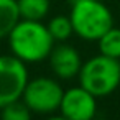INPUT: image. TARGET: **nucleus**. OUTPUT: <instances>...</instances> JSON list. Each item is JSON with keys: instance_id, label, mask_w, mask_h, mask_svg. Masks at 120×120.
I'll return each instance as SVG.
<instances>
[{"instance_id": "nucleus-3", "label": "nucleus", "mask_w": 120, "mask_h": 120, "mask_svg": "<svg viewBox=\"0 0 120 120\" xmlns=\"http://www.w3.org/2000/svg\"><path fill=\"white\" fill-rule=\"evenodd\" d=\"M79 86L87 89L92 95L107 97L120 86V59H113L99 53L82 63L77 74Z\"/></svg>"}, {"instance_id": "nucleus-14", "label": "nucleus", "mask_w": 120, "mask_h": 120, "mask_svg": "<svg viewBox=\"0 0 120 120\" xmlns=\"http://www.w3.org/2000/svg\"><path fill=\"white\" fill-rule=\"evenodd\" d=\"M69 2H71V5H72V4H76V2H81V0H69Z\"/></svg>"}, {"instance_id": "nucleus-1", "label": "nucleus", "mask_w": 120, "mask_h": 120, "mask_svg": "<svg viewBox=\"0 0 120 120\" xmlns=\"http://www.w3.org/2000/svg\"><path fill=\"white\" fill-rule=\"evenodd\" d=\"M7 40L12 54L26 64L48 59L54 46L48 26L35 20H20Z\"/></svg>"}, {"instance_id": "nucleus-7", "label": "nucleus", "mask_w": 120, "mask_h": 120, "mask_svg": "<svg viewBox=\"0 0 120 120\" xmlns=\"http://www.w3.org/2000/svg\"><path fill=\"white\" fill-rule=\"evenodd\" d=\"M48 59H49L51 71L59 79L76 77L81 71V66H82V61H81L77 49L71 45H66V43L54 45Z\"/></svg>"}, {"instance_id": "nucleus-10", "label": "nucleus", "mask_w": 120, "mask_h": 120, "mask_svg": "<svg viewBox=\"0 0 120 120\" xmlns=\"http://www.w3.org/2000/svg\"><path fill=\"white\" fill-rule=\"evenodd\" d=\"M99 53L113 59H120V28L112 26L99 40Z\"/></svg>"}, {"instance_id": "nucleus-11", "label": "nucleus", "mask_w": 120, "mask_h": 120, "mask_svg": "<svg viewBox=\"0 0 120 120\" xmlns=\"http://www.w3.org/2000/svg\"><path fill=\"white\" fill-rule=\"evenodd\" d=\"M48 30L53 36L54 41H66L68 38H71V35H74L72 30V23L69 15H56L48 22Z\"/></svg>"}, {"instance_id": "nucleus-5", "label": "nucleus", "mask_w": 120, "mask_h": 120, "mask_svg": "<svg viewBox=\"0 0 120 120\" xmlns=\"http://www.w3.org/2000/svg\"><path fill=\"white\" fill-rule=\"evenodd\" d=\"M28 81L26 63L13 54L0 56V107L22 99Z\"/></svg>"}, {"instance_id": "nucleus-15", "label": "nucleus", "mask_w": 120, "mask_h": 120, "mask_svg": "<svg viewBox=\"0 0 120 120\" xmlns=\"http://www.w3.org/2000/svg\"><path fill=\"white\" fill-rule=\"evenodd\" d=\"M94 120H95V118H94Z\"/></svg>"}, {"instance_id": "nucleus-2", "label": "nucleus", "mask_w": 120, "mask_h": 120, "mask_svg": "<svg viewBox=\"0 0 120 120\" xmlns=\"http://www.w3.org/2000/svg\"><path fill=\"white\" fill-rule=\"evenodd\" d=\"M69 18L74 35L86 41H97L113 26L112 12L100 0H81L72 4Z\"/></svg>"}, {"instance_id": "nucleus-4", "label": "nucleus", "mask_w": 120, "mask_h": 120, "mask_svg": "<svg viewBox=\"0 0 120 120\" xmlns=\"http://www.w3.org/2000/svg\"><path fill=\"white\" fill-rule=\"evenodd\" d=\"M64 89L61 84L53 77H35L30 79L23 94L22 100L28 105L33 113L49 115L59 110V104L63 99Z\"/></svg>"}, {"instance_id": "nucleus-9", "label": "nucleus", "mask_w": 120, "mask_h": 120, "mask_svg": "<svg viewBox=\"0 0 120 120\" xmlns=\"http://www.w3.org/2000/svg\"><path fill=\"white\" fill-rule=\"evenodd\" d=\"M22 20L43 22L49 13V0H17Z\"/></svg>"}, {"instance_id": "nucleus-13", "label": "nucleus", "mask_w": 120, "mask_h": 120, "mask_svg": "<svg viewBox=\"0 0 120 120\" xmlns=\"http://www.w3.org/2000/svg\"><path fill=\"white\" fill-rule=\"evenodd\" d=\"M46 120H68V118H66V117H63V115L59 113V115H51V117H48Z\"/></svg>"}, {"instance_id": "nucleus-8", "label": "nucleus", "mask_w": 120, "mask_h": 120, "mask_svg": "<svg viewBox=\"0 0 120 120\" xmlns=\"http://www.w3.org/2000/svg\"><path fill=\"white\" fill-rule=\"evenodd\" d=\"M20 20L17 0H0V40L8 38Z\"/></svg>"}, {"instance_id": "nucleus-6", "label": "nucleus", "mask_w": 120, "mask_h": 120, "mask_svg": "<svg viewBox=\"0 0 120 120\" xmlns=\"http://www.w3.org/2000/svg\"><path fill=\"white\" fill-rule=\"evenodd\" d=\"M97 112V97L92 95L82 86L64 90L59 113L68 120H94Z\"/></svg>"}, {"instance_id": "nucleus-12", "label": "nucleus", "mask_w": 120, "mask_h": 120, "mask_svg": "<svg viewBox=\"0 0 120 120\" xmlns=\"http://www.w3.org/2000/svg\"><path fill=\"white\" fill-rule=\"evenodd\" d=\"M31 113L33 112L22 99L0 107V120H31Z\"/></svg>"}]
</instances>
